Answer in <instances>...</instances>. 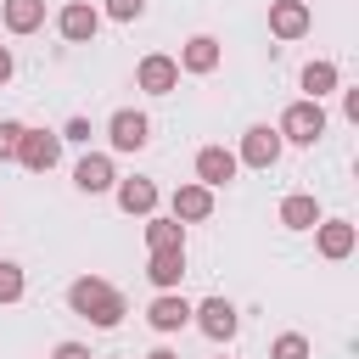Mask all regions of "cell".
I'll return each instance as SVG.
<instances>
[{
  "instance_id": "13",
  "label": "cell",
  "mask_w": 359,
  "mask_h": 359,
  "mask_svg": "<svg viewBox=\"0 0 359 359\" xmlns=\"http://www.w3.org/2000/svg\"><path fill=\"white\" fill-rule=\"evenodd\" d=\"M314 247H320L325 258H348V252H353V224H348V219H320V224H314Z\"/></svg>"
},
{
  "instance_id": "27",
  "label": "cell",
  "mask_w": 359,
  "mask_h": 359,
  "mask_svg": "<svg viewBox=\"0 0 359 359\" xmlns=\"http://www.w3.org/2000/svg\"><path fill=\"white\" fill-rule=\"evenodd\" d=\"M62 140H90V118H67V129H62Z\"/></svg>"
},
{
  "instance_id": "19",
  "label": "cell",
  "mask_w": 359,
  "mask_h": 359,
  "mask_svg": "<svg viewBox=\"0 0 359 359\" xmlns=\"http://www.w3.org/2000/svg\"><path fill=\"white\" fill-rule=\"evenodd\" d=\"M280 224H286V230H314V224H320V202L303 196V191L286 196V202H280Z\"/></svg>"
},
{
  "instance_id": "18",
  "label": "cell",
  "mask_w": 359,
  "mask_h": 359,
  "mask_svg": "<svg viewBox=\"0 0 359 359\" xmlns=\"http://www.w3.org/2000/svg\"><path fill=\"white\" fill-rule=\"evenodd\" d=\"M0 17L11 34H34L45 22V0H0Z\"/></svg>"
},
{
  "instance_id": "28",
  "label": "cell",
  "mask_w": 359,
  "mask_h": 359,
  "mask_svg": "<svg viewBox=\"0 0 359 359\" xmlns=\"http://www.w3.org/2000/svg\"><path fill=\"white\" fill-rule=\"evenodd\" d=\"M342 112H348V118L359 123V90H342Z\"/></svg>"
},
{
  "instance_id": "1",
  "label": "cell",
  "mask_w": 359,
  "mask_h": 359,
  "mask_svg": "<svg viewBox=\"0 0 359 359\" xmlns=\"http://www.w3.org/2000/svg\"><path fill=\"white\" fill-rule=\"evenodd\" d=\"M67 309L84 314L90 325H118V320H123V292L107 286L101 275H79V280L67 286Z\"/></svg>"
},
{
  "instance_id": "21",
  "label": "cell",
  "mask_w": 359,
  "mask_h": 359,
  "mask_svg": "<svg viewBox=\"0 0 359 359\" xmlns=\"http://www.w3.org/2000/svg\"><path fill=\"white\" fill-rule=\"evenodd\" d=\"M303 90H309V101L331 95V90H337V62H309V67H303Z\"/></svg>"
},
{
  "instance_id": "17",
  "label": "cell",
  "mask_w": 359,
  "mask_h": 359,
  "mask_svg": "<svg viewBox=\"0 0 359 359\" xmlns=\"http://www.w3.org/2000/svg\"><path fill=\"white\" fill-rule=\"evenodd\" d=\"M118 208L146 219V213L157 208V185H151V180H140V174H135V180H118Z\"/></svg>"
},
{
  "instance_id": "29",
  "label": "cell",
  "mask_w": 359,
  "mask_h": 359,
  "mask_svg": "<svg viewBox=\"0 0 359 359\" xmlns=\"http://www.w3.org/2000/svg\"><path fill=\"white\" fill-rule=\"evenodd\" d=\"M11 67H17V62H11V50H6V45H0V84H6V79H11Z\"/></svg>"
},
{
  "instance_id": "8",
  "label": "cell",
  "mask_w": 359,
  "mask_h": 359,
  "mask_svg": "<svg viewBox=\"0 0 359 359\" xmlns=\"http://www.w3.org/2000/svg\"><path fill=\"white\" fill-rule=\"evenodd\" d=\"M236 168H241V163H236V151H224V146H202V151H196V180H202L208 191L230 185Z\"/></svg>"
},
{
  "instance_id": "7",
  "label": "cell",
  "mask_w": 359,
  "mask_h": 359,
  "mask_svg": "<svg viewBox=\"0 0 359 359\" xmlns=\"http://www.w3.org/2000/svg\"><path fill=\"white\" fill-rule=\"evenodd\" d=\"M56 28H62V39H67V45H90V39H95V28H101V11H95V6H84V0H73V6H62Z\"/></svg>"
},
{
  "instance_id": "16",
  "label": "cell",
  "mask_w": 359,
  "mask_h": 359,
  "mask_svg": "<svg viewBox=\"0 0 359 359\" xmlns=\"http://www.w3.org/2000/svg\"><path fill=\"white\" fill-rule=\"evenodd\" d=\"M180 67H185V73H213V67H219V39H213V34H196V39H185V50H180Z\"/></svg>"
},
{
  "instance_id": "2",
  "label": "cell",
  "mask_w": 359,
  "mask_h": 359,
  "mask_svg": "<svg viewBox=\"0 0 359 359\" xmlns=\"http://www.w3.org/2000/svg\"><path fill=\"white\" fill-rule=\"evenodd\" d=\"M325 135V107L320 101H292L286 112H280V140H292V146H314Z\"/></svg>"
},
{
  "instance_id": "26",
  "label": "cell",
  "mask_w": 359,
  "mask_h": 359,
  "mask_svg": "<svg viewBox=\"0 0 359 359\" xmlns=\"http://www.w3.org/2000/svg\"><path fill=\"white\" fill-rule=\"evenodd\" d=\"M50 359H95V353H90L84 342H56V353H50Z\"/></svg>"
},
{
  "instance_id": "23",
  "label": "cell",
  "mask_w": 359,
  "mask_h": 359,
  "mask_svg": "<svg viewBox=\"0 0 359 359\" xmlns=\"http://www.w3.org/2000/svg\"><path fill=\"white\" fill-rule=\"evenodd\" d=\"M22 129H28V123H17V118H0V163H6V157H17V146H22Z\"/></svg>"
},
{
  "instance_id": "20",
  "label": "cell",
  "mask_w": 359,
  "mask_h": 359,
  "mask_svg": "<svg viewBox=\"0 0 359 359\" xmlns=\"http://www.w3.org/2000/svg\"><path fill=\"white\" fill-rule=\"evenodd\" d=\"M146 247H151V252L185 247V224H180V219H146Z\"/></svg>"
},
{
  "instance_id": "12",
  "label": "cell",
  "mask_w": 359,
  "mask_h": 359,
  "mask_svg": "<svg viewBox=\"0 0 359 359\" xmlns=\"http://www.w3.org/2000/svg\"><path fill=\"white\" fill-rule=\"evenodd\" d=\"M73 185L84 191V196H95V191H112L118 185V174H112V157H101V151H90L79 168H73Z\"/></svg>"
},
{
  "instance_id": "3",
  "label": "cell",
  "mask_w": 359,
  "mask_h": 359,
  "mask_svg": "<svg viewBox=\"0 0 359 359\" xmlns=\"http://www.w3.org/2000/svg\"><path fill=\"white\" fill-rule=\"evenodd\" d=\"M17 163H22V168H34V174H50V168L62 163V135H50V129H22Z\"/></svg>"
},
{
  "instance_id": "5",
  "label": "cell",
  "mask_w": 359,
  "mask_h": 359,
  "mask_svg": "<svg viewBox=\"0 0 359 359\" xmlns=\"http://www.w3.org/2000/svg\"><path fill=\"white\" fill-rule=\"evenodd\" d=\"M135 84H140L146 95H168V90L180 84V62H174V56H163V50H151V56H140Z\"/></svg>"
},
{
  "instance_id": "11",
  "label": "cell",
  "mask_w": 359,
  "mask_h": 359,
  "mask_svg": "<svg viewBox=\"0 0 359 359\" xmlns=\"http://www.w3.org/2000/svg\"><path fill=\"white\" fill-rule=\"evenodd\" d=\"M208 213H213V191H208L202 180H191V185L174 191V219H180V224H202Z\"/></svg>"
},
{
  "instance_id": "22",
  "label": "cell",
  "mask_w": 359,
  "mask_h": 359,
  "mask_svg": "<svg viewBox=\"0 0 359 359\" xmlns=\"http://www.w3.org/2000/svg\"><path fill=\"white\" fill-rule=\"evenodd\" d=\"M269 359H309V342H303L297 331H286V337L269 342Z\"/></svg>"
},
{
  "instance_id": "14",
  "label": "cell",
  "mask_w": 359,
  "mask_h": 359,
  "mask_svg": "<svg viewBox=\"0 0 359 359\" xmlns=\"http://www.w3.org/2000/svg\"><path fill=\"white\" fill-rule=\"evenodd\" d=\"M146 320H151V331H180V325L191 320V303H185L180 292H163V297H151Z\"/></svg>"
},
{
  "instance_id": "6",
  "label": "cell",
  "mask_w": 359,
  "mask_h": 359,
  "mask_svg": "<svg viewBox=\"0 0 359 359\" xmlns=\"http://www.w3.org/2000/svg\"><path fill=\"white\" fill-rule=\"evenodd\" d=\"M107 140H112V151H140L146 140H151V118L146 112H112V123H107Z\"/></svg>"
},
{
  "instance_id": "4",
  "label": "cell",
  "mask_w": 359,
  "mask_h": 359,
  "mask_svg": "<svg viewBox=\"0 0 359 359\" xmlns=\"http://www.w3.org/2000/svg\"><path fill=\"white\" fill-rule=\"evenodd\" d=\"M280 129H269V123H252L247 135H241V151H236V163H247V168H275V157H280Z\"/></svg>"
},
{
  "instance_id": "24",
  "label": "cell",
  "mask_w": 359,
  "mask_h": 359,
  "mask_svg": "<svg viewBox=\"0 0 359 359\" xmlns=\"http://www.w3.org/2000/svg\"><path fill=\"white\" fill-rule=\"evenodd\" d=\"M17 297H22V269L0 264V303H17Z\"/></svg>"
},
{
  "instance_id": "10",
  "label": "cell",
  "mask_w": 359,
  "mask_h": 359,
  "mask_svg": "<svg viewBox=\"0 0 359 359\" xmlns=\"http://www.w3.org/2000/svg\"><path fill=\"white\" fill-rule=\"evenodd\" d=\"M309 22H314V17H309V0H275V6H269V34H275V39H303Z\"/></svg>"
},
{
  "instance_id": "9",
  "label": "cell",
  "mask_w": 359,
  "mask_h": 359,
  "mask_svg": "<svg viewBox=\"0 0 359 359\" xmlns=\"http://www.w3.org/2000/svg\"><path fill=\"white\" fill-rule=\"evenodd\" d=\"M191 314H196L202 337H213V342H230V337H236V325H241V320H236V309H230L224 297H208V303H196Z\"/></svg>"
},
{
  "instance_id": "30",
  "label": "cell",
  "mask_w": 359,
  "mask_h": 359,
  "mask_svg": "<svg viewBox=\"0 0 359 359\" xmlns=\"http://www.w3.org/2000/svg\"><path fill=\"white\" fill-rule=\"evenodd\" d=\"M146 359H180V353H174V348H151Z\"/></svg>"
},
{
  "instance_id": "25",
  "label": "cell",
  "mask_w": 359,
  "mask_h": 359,
  "mask_svg": "<svg viewBox=\"0 0 359 359\" xmlns=\"http://www.w3.org/2000/svg\"><path fill=\"white\" fill-rule=\"evenodd\" d=\"M146 11V0H107V17H118V22H135Z\"/></svg>"
},
{
  "instance_id": "15",
  "label": "cell",
  "mask_w": 359,
  "mask_h": 359,
  "mask_svg": "<svg viewBox=\"0 0 359 359\" xmlns=\"http://www.w3.org/2000/svg\"><path fill=\"white\" fill-rule=\"evenodd\" d=\"M146 275H151V286L174 292V286H180V275H185V247H163V252H151Z\"/></svg>"
}]
</instances>
